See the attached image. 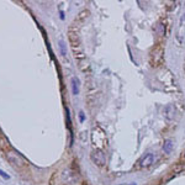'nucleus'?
<instances>
[{"label":"nucleus","instance_id":"obj_1","mask_svg":"<svg viewBox=\"0 0 185 185\" xmlns=\"http://www.w3.org/2000/svg\"><path fill=\"white\" fill-rule=\"evenodd\" d=\"M92 144L96 146V149H101L106 144V136L100 128H95L92 131Z\"/></svg>","mask_w":185,"mask_h":185},{"label":"nucleus","instance_id":"obj_2","mask_svg":"<svg viewBox=\"0 0 185 185\" xmlns=\"http://www.w3.org/2000/svg\"><path fill=\"white\" fill-rule=\"evenodd\" d=\"M163 59V48L162 46H155L153 48V51L151 52V61H152V64L153 66H158L161 64Z\"/></svg>","mask_w":185,"mask_h":185},{"label":"nucleus","instance_id":"obj_3","mask_svg":"<svg viewBox=\"0 0 185 185\" xmlns=\"http://www.w3.org/2000/svg\"><path fill=\"white\" fill-rule=\"evenodd\" d=\"M7 157H9V161H10L11 164H14L15 166H18V168H22L25 165V161L22 159V157L16 153L15 151H9L7 152Z\"/></svg>","mask_w":185,"mask_h":185},{"label":"nucleus","instance_id":"obj_4","mask_svg":"<svg viewBox=\"0 0 185 185\" xmlns=\"http://www.w3.org/2000/svg\"><path fill=\"white\" fill-rule=\"evenodd\" d=\"M91 159L98 166H103L105 164V154L101 149H94L91 152Z\"/></svg>","mask_w":185,"mask_h":185},{"label":"nucleus","instance_id":"obj_5","mask_svg":"<svg viewBox=\"0 0 185 185\" xmlns=\"http://www.w3.org/2000/svg\"><path fill=\"white\" fill-rule=\"evenodd\" d=\"M155 161V157L153 153H146L143 157H142V159H141V168H149V166L154 163Z\"/></svg>","mask_w":185,"mask_h":185},{"label":"nucleus","instance_id":"obj_6","mask_svg":"<svg viewBox=\"0 0 185 185\" xmlns=\"http://www.w3.org/2000/svg\"><path fill=\"white\" fill-rule=\"evenodd\" d=\"M62 179H63V181H66L67 184H70V183H74L77 180V177L73 174L72 170L66 169V170H63V173H62Z\"/></svg>","mask_w":185,"mask_h":185},{"label":"nucleus","instance_id":"obj_7","mask_svg":"<svg viewBox=\"0 0 185 185\" xmlns=\"http://www.w3.org/2000/svg\"><path fill=\"white\" fill-rule=\"evenodd\" d=\"M164 114H165V117L168 120H173L174 118V106L173 105H168L165 107Z\"/></svg>","mask_w":185,"mask_h":185},{"label":"nucleus","instance_id":"obj_8","mask_svg":"<svg viewBox=\"0 0 185 185\" xmlns=\"http://www.w3.org/2000/svg\"><path fill=\"white\" fill-rule=\"evenodd\" d=\"M72 90H73L74 95L79 94V80H78V78H73L72 79Z\"/></svg>","mask_w":185,"mask_h":185},{"label":"nucleus","instance_id":"obj_9","mask_svg":"<svg viewBox=\"0 0 185 185\" xmlns=\"http://www.w3.org/2000/svg\"><path fill=\"white\" fill-rule=\"evenodd\" d=\"M173 149V141L172 140H165L164 144H163V151L165 153H170Z\"/></svg>","mask_w":185,"mask_h":185},{"label":"nucleus","instance_id":"obj_10","mask_svg":"<svg viewBox=\"0 0 185 185\" xmlns=\"http://www.w3.org/2000/svg\"><path fill=\"white\" fill-rule=\"evenodd\" d=\"M59 47H61L62 56H66V44H64V42H63V41H59Z\"/></svg>","mask_w":185,"mask_h":185},{"label":"nucleus","instance_id":"obj_11","mask_svg":"<svg viewBox=\"0 0 185 185\" xmlns=\"http://www.w3.org/2000/svg\"><path fill=\"white\" fill-rule=\"evenodd\" d=\"M0 175H1V177H3L4 179H9V178H10V175H9V174H6L5 172H3L1 169H0Z\"/></svg>","mask_w":185,"mask_h":185},{"label":"nucleus","instance_id":"obj_12","mask_svg":"<svg viewBox=\"0 0 185 185\" xmlns=\"http://www.w3.org/2000/svg\"><path fill=\"white\" fill-rule=\"evenodd\" d=\"M79 117H80V121L81 122L84 121V112H83V111H80V112H79Z\"/></svg>","mask_w":185,"mask_h":185},{"label":"nucleus","instance_id":"obj_13","mask_svg":"<svg viewBox=\"0 0 185 185\" xmlns=\"http://www.w3.org/2000/svg\"><path fill=\"white\" fill-rule=\"evenodd\" d=\"M184 157H185V152H184Z\"/></svg>","mask_w":185,"mask_h":185}]
</instances>
